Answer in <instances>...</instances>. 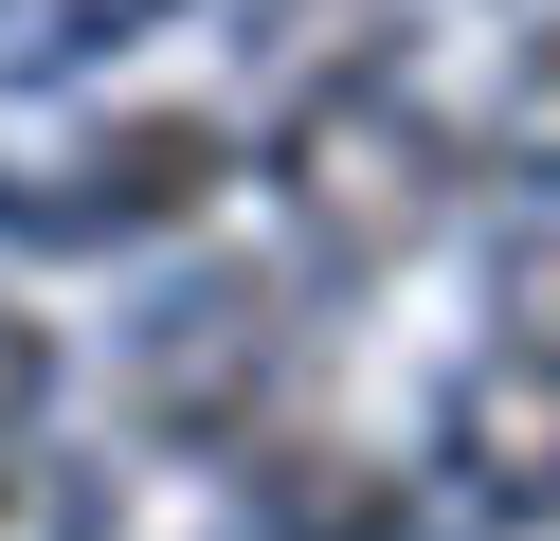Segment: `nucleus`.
Segmentation results:
<instances>
[{
    "instance_id": "nucleus-6",
    "label": "nucleus",
    "mask_w": 560,
    "mask_h": 541,
    "mask_svg": "<svg viewBox=\"0 0 560 541\" xmlns=\"http://www.w3.org/2000/svg\"><path fill=\"white\" fill-rule=\"evenodd\" d=\"M0 541H127V505H109V469H73V451H0Z\"/></svg>"
},
{
    "instance_id": "nucleus-7",
    "label": "nucleus",
    "mask_w": 560,
    "mask_h": 541,
    "mask_svg": "<svg viewBox=\"0 0 560 541\" xmlns=\"http://www.w3.org/2000/svg\"><path fill=\"white\" fill-rule=\"evenodd\" d=\"M488 163L560 199V19H542V36H506V91H488Z\"/></svg>"
},
{
    "instance_id": "nucleus-4",
    "label": "nucleus",
    "mask_w": 560,
    "mask_h": 541,
    "mask_svg": "<svg viewBox=\"0 0 560 541\" xmlns=\"http://www.w3.org/2000/svg\"><path fill=\"white\" fill-rule=\"evenodd\" d=\"M434 469L488 505V524H560V361L470 343L452 361V415H434Z\"/></svg>"
},
{
    "instance_id": "nucleus-10",
    "label": "nucleus",
    "mask_w": 560,
    "mask_h": 541,
    "mask_svg": "<svg viewBox=\"0 0 560 541\" xmlns=\"http://www.w3.org/2000/svg\"><path fill=\"white\" fill-rule=\"evenodd\" d=\"M145 19H182V0H19L0 55H73V36H145Z\"/></svg>"
},
{
    "instance_id": "nucleus-9",
    "label": "nucleus",
    "mask_w": 560,
    "mask_h": 541,
    "mask_svg": "<svg viewBox=\"0 0 560 541\" xmlns=\"http://www.w3.org/2000/svg\"><path fill=\"white\" fill-rule=\"evenodd\" d=\"M37 415H55V325L19 307V289H0V451H19Z\"/></svg>"
},
{
    "instance_id": "nucleus-1",
    "label": "nucleus",
    "mask_w": 560,
    "mask_h": 541,
    "mask_svg": "<svg viewBox=\"0 0 560 541\" xmlns=\"http://www.w3.org/2000/svg\"><path fill=\"white\" fill-rule=\"evenodd\" d=\"M452 180H470L452 108H434V91H398L380 55L307 72V91L271 108V199H290V235L326 252V271H398V252L452 216Z\"/></svg>"
},
{
    "instance_id": "nucleus-3",
    "label": "nucleus",
    "mask_w": 560,
    "mask_h": 541,
    "mask_svg": "<svg viewBox=\"0 0 560 541\" xmlns=\"http://www.w3.org/2000/svg\"><path fill=\"white\" fill-rule=\"evenodd\" d=\"M218 180H254L218 108H109L73 163H37V180H19V235H73V252H109V235H182Z\"/></svg>"
},
{
    "instance_id": "nucleus-8",
    "label": "nucleus",
    "mask_w": 560,
    "mask_h": 541,
    "mask_svg": "<svg viewBox=\"0 0 560 541\" xmlns=\"http://www.w3.org/2000/svg\"><path fill=\"white\" fill-rule=\"evenodd\" d=\"M488 343H524V361H560V199L506 235V271H488Z\"/></svg>"
},
{
    "instance_id": "nucleus-5",
    "label": "nucleus",
    "mask_w": 560,
    "mask_h": 541,
    "mask_svg": "<svg viewBox=\"0 0 560 541\" xmlns=\"http://www.w3.org/2000/svg\"><path fill=\"white\" fill-rule=\"evenodd\" d=\"M235 487H254L271 541H416V469L343 451V433H254V451H235Z\"/></svg>"
},
{
    "instance_id": "nucleus-2",
    "label": "nucleus",
    "mask_w": 560,
    "mask_h": 541,
    "mask_svg": "<svg viewBox=\"0 0 560 541\" xmlns=\"http://www.w3.org/2000/svg\"><path fill=\"white\" fill-rule=\"evenodd\" d=\"M290 379H307V307L271 271H182L127 325V397H145V433H182V451L290 433Z\"/></svg>"
}]
</instances>
